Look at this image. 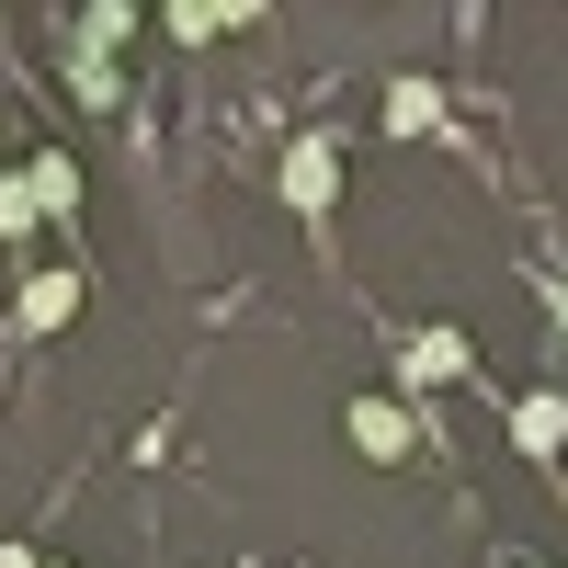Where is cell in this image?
<instances>
[{
	"label": "cell",
	"instance_id": "8",
	"mask_svg": "<svg viewBox=\"0 0 568 568\" xmlns=\"http://www.w3.org/2000/svg\"><path fill=\"white\" fill-rule=\"evenodd\" d=\"M387 125H398V136H433V125H444V91L420 80V69H398V80H387Z\"/></svg>",
	"mask_w": 568,
	"mask_h": 568
},
{
	"label": "cell",
	"instance_id": "6",
	"mask_svg": "<svg viewBox=\"0 0 568 568\" xmlns=\"http://www.w3.org/2000/svg\"><path fill=\"white\" fill-rule=\"evenodd\" d=\"M136 23H149L136 0H91V12H80V34H69V58H91V69H103V58H125V45H136Z\"/></svg>",
	"mask_w": 568,
	"mask_h": 568
},
{
	"label": "cell",
	"instance_id": "9",
	"mask_svg": "<svg viewBox=\"0 0 568 568\" xmlns=\"http://www.w3.org/2000/svg\"><path fill=\"white\" fill-rule=\"evenodd\" d=\"M34 227V194H23V171H0V240H23Z\"/></svg>",
	"mask_w": 568,
	"mask_h": 568
},
{
	"label": "cell",
	"instance_id": "1",
	"mask_svg": "<svg viewBox=\"0 0 568 568\" xmlns=\"http://www.w3.org/2000/svg\"><path fill=\"white\" fill-rule=\"evenodd\" d=\"M387 364H398V398H433V387H455V375H478V342H466L455 318H433V329H409Z\"/></svg>",
	"mask_w": 568,
	"mask_h": 568
},
{
	"label": "cell",
	"instance_id": "12",
	"mask_svg": "<svg viewBox=\"0 0 568 568\" xmlns=\"http://www.w3.org/2000/svg\"><path fill=\"white\" fill-rule=\"evenodd\" d=\"M511 568H546V557H511Z\"/></svg>",
	"mask_w": 568,
	"mask_h": 568
},
{
	"label": "cell",
	"instance_id": "4",
	"mask_svg": "<svg viewBox=\"0 0 568 568\" xmlns=\"http://www.w3.org/2000/svg\"><path fill=\"white\" fill-rule=\"evenodd\" d=\"M511 444H524L535 466H568V398L557 387H524V398H511Z\"/></svg>",
	"mask_w": 568,
	"mask_h": 568
},
{
	"label": "cell",
	"instance_id": "10",
	"mask_svg": "<svg viewBox=\"0 0 568 568\" xmlns=\"http://www.w3.org/2000/svg\"><path fill=\"white\" fill-rule=\"evenodd\" d=\"M535 307H546V329H557V342H568V273L546 284V296H535Z\"/></svg>",
	"mask_w": 568,
	"mask_h": 568
},
{
	"label": "cell",
	"instance_id": "11",
	"mask_svg": "<svg viewBox=\"0 0 568 568\" xmlns=\"http://www.w3.org/2000/svg\"><path fill=\"white\" fill-rule=\"evenodd\" d=\"M0 568H69V557H45V546H0Z\"/></svg>",
	"mask_w": 568,
	"mask_h": 568
},
{
	"label": "cell",
	"instance_id": "2",
	"mask_svg": "<svg viewBox=\"0 0 568 568\" xmlns=\"http://www.w3.org/2000/svg\"><path fill=\"white\" fill-rule=\"evenodd\" d=\"M342 433H353V455H364V466H409V455H420V420H409V398H398V387H364V398L342 409Z\"/></svg>",
	"mask_w": 568,
	"mask_h": 568
},
{
	"label": "cell",
	"instance_id": "3",
	"mask_svg": "<svg viewBox=\"0 0 568 568\" xmlns=\"http://www.w3.org/2000/svg\"><path fill=\"white\" fill-rule=\"evenodd\" d=\"M284 205H296V216L342 205V136H329V125H307L296 149H284Z\"/></svg>",
	"mask_w": 568,
	"mask_h": 568
},
{
	"label": "cell",
	"instance_id": "7",
	"mask_svg": "<svg viewBox=\"0 0 568 568\" xmlns=\"http://www.w3.org/2000/svg\"><path fill=\"white\" fill-rule=\"evenodd\" d=\"M23 194H34V216H69V205H80V160H69V149H34V160H23Z\"/></svg>",
	"mask_w": 568,
	"mask_h": 568
},
{
	"label": "cell",
	"instance_id": "5",
	"mask_svg": "<svg viewBox=\"0 0 568 568\" xmlns=\"http://www.w3.org/2000/svg\"><path fill=\"white\" fill-rule=\"evenodd\" d=\"M80 284H91V273H23V307H12L23 342H58V329L80 318Z\"/></svg>",
	"mask_w": 568,
	"mask_h": 568
}]
</instances>
